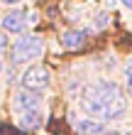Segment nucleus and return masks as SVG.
Returning a JSON list of instances; mask_svg holds the SVG:
<instances>
[{"instance_id":"nucleus-2","label":"nucleus","mask_w":132,"mask_h":135,"mask_svg":"<svg viewBox=\"0 0 132 135\" xmlns=\"http://www.w3.org/2000/svg\"><path fill=\"white\" fill-rule=\"evenodd\" d=\"M42 49H44V44L37 35H22L17 37V42L12 47V59L20 61V64L22 61H34L37 57H42Z\"/></svg>"},{"instance_id":"nucleus-6","label":"nucleus","mask_w":132,"mask_h":135,"mask_svg":"<svg viewBox=\"0 0 132 135\" xmlns=\"http://www.w3.org/2000/svg\"><path fill=\"white\" fill-rule=\"evenodd\" d=\"M73 128L81 135H103L105 125L100 120H93V118H73Z\"/></svg>"},{"instance_id":"nucleus-4","label":"nucleus","mask_w":132,"mask_h":135,"mask_svg":"<svg viewBox=\"0 0 132 135\" xmlns=\"http://www.w3.org/2000/svg\"><path fill=\"white\" fill-rule=\"evenodd\" d=\"M12 106H15V110H17V113H25V110H32V108H42V96H39L37 91L22 89L20 93H15Z\"/></svg>"},{"instance_id":"nucleus-10","label":"nucleus","mask_w":132,"mask_h":135,"mask_svg":"<svg viewBox=\"0 0 132 135\" xmlns=\"http://www.w3.org/2000/svg\"><path fill=\"white\" fill-rule=\"evenodd\" d=\"M5 47H7V37H3V35H0V52H3Z\"/></svg>"},{"instance_id":"nucleus-3","label":"nucleus","mask_w":132,"mask_h":135,"mask_svg":"<svg viewBox=\"0 0 132 135\" xmlns=\"http://www.w3.org/2000/svg\"><path fill=\"white\" fill-rule=\"evenodd\" d=\"M20 81H22V86H25V89H29V91H42V89H46V86H49L51 74H49V69H46V66L32 64V66H27L25 71H22Z\"/></svg>"},{"instance_id":"nucleus-1","label":"nucleus","mask_w":132,"mask_h":135,"mask_svg":"<svg viewBox=\"0 0 132 135\" xmlns=\"http://www.w3.org/2000/svg\"><path fill=\"white\" fill-rule=\"evenodd\" d=\"M81 108L88 115L103 118V120H115L122 118L127 110V98L122 89L110 79H98L91 86H86L81 93Z\"/></svg>"},{"instance_id":"nucleus-11","label":"nucleus","mask_w":132,"mask_h":135,"mask_svg":"<svg viewBox=\"0 0 132 135\" xmlns=\"http://www.w3.org/2000/svg\"><path fill=\"white\" fill-rule=\"evenodd\" d=\"M120 3L125 5V7H130V10H132V0H120Z\"/></svg>"},{"instance_id":"nucleus-13","label":"nucleus","mask_w":132,"mask_h":135,"mask_svg":"<svg viewBox=\"0 0 132 135\" xmlns=\"http://www.w3.org/2000/svg\"><path fill=\"white\" fill-rule=\"evenodd\" d=\"M105 135H125V133H120V130H110V133H105Z\"/></svg>"},{"instance_id":"nucleus-9","label":"nucleus","mask_w":132,"mask_h":135,"mask_svg":"<svg viewBox=\"0 0 132 135\" xmlns=\"http://www.w3.org/2000/svg\"><path fill=\"white\" fill-rule=\"evenodd\" d=\"M127 91H130V96H132V66L127 69Z\"/></svg>"},{"instance_id":"nucleus-12","label":"nucleus","mask_w":132,"mask_h":135,"mask_svg":"<svg viewBox=\"0 0 132 135\" xmlns=\"http://www.w3.org/2000/svg\"><path fill=\"white\" fill-rule=\"evenodd\" d=\"M3 3H7V5H17V3H22V0H3Z\"/></svg>"},{"instance_id":"nucleus-5","label":"nucleus","mask_w":132,"mask_h":135,"mask_svg":"<svg viewBox=\"0 0 132 135\" xmlns=\"http://www.w3.org/2000/svg\"><path fill=\"white\" fill-rule=\"evenodd\" d=\"M0 25H3L5 32H12V35H22L25 32V25H27V15L15 10V12H7L3 20H0Z\"/></svg>"},{"instance_id":"nucleus-8","label":"nucleus","mask_w":132,"mask_h":135,"mask_svg":"<svg viewBox=\"0 0 132 135\" xmlns=\"http://www.w3.org/2000/svg\"><path fill=\"white\" fill-rule=\"evenodd\" d=\"M83 42H86V30H66L61 35V44L66 49H78Z\"/></svg>"},{"instance_id":"nucleus-7","label":"nucleus","mask_w":132,"mask_h":135,"mask_svg":"<svg viewBox=\"0 0 132 135\" xmlns=\"http://www.w3.org/2000/svg\"><path fill=\"white\" fill-rule=\"evenodd\" d=\"M17 125L20 130H34L42 125V108H32V110H25V113L17 115Z\"/></svg>"},{"instance_id":"nucleus-14","label":"nucleus","mask_w":132,"mask_h":135,"mask_svg":"<svg viewBox=\"0 0 132 135\" xmlns=\"http://www.w3.org/2000/svg\"><path fill=\"white\" fill-rule=\"evenodd\" d=\"M0 74H3V61H0Z\"/></svg>"}]
</instances>
